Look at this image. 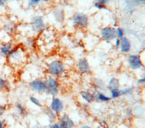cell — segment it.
<instances>
[{"label":"cell","mask_w":145,"mask_h":128,"mask_svg":"<svg viewBox=\"0 0 145 128\" xmlns=\"http://www.w3.org/2000/svg\"><path fill=\"white\" fill-rule=\"evenodd\" d=\"M48 70L50 75L59 76L64 72V66L60 61H53L48 65Z\"/></svg>","instance_id":"2"},{"label":"cell","mask_w":145,"mask_h":128,"mask_svg":"<svg viewBox=\"0 0 145 128\" xmlns=\"http://www.w3.org/2000/svg\"><path fill=\"white\" fill-rule=\"evenodd\" d=\"M116 33H117V36L118 38H122V37H123V31L122 28H118L116 30Z\"/></svg>","instance_id":"24"},{"label":"cell","mask_w":145,"mask_h":128,"mask_svg":"<svg viewBox=\"0 0 145 128\" xmlns=\"http://www.w3.org/2000/svg\"><path fill=\"white\" fill-rule=\"evenodd\" d=\"M12 50H13L12 46L10 44H5L0 48V51L1 53L4 56H8L11 53V52L12 51Z\"/></svg>","instance_id":"13"},{"label":"cell","mask_w":145,"mask_h":128,"mask_svg":"<svg viewBox=\"0 0 145 128\" xmlns=\"http://www.w3.org/2000/svg\"><path fill=\"white\" fill-rule=\"evenodd\" d=\"M54 16L57 20L61 22L64 19V13L61 10H56L54 12Z\"/></svg>","instance_id":"16"},{"label":"cell","mask_w":145,"mask_h":128,"mask_svg":"<svg viewBox=\"0 0 145 128\" xmlns=\"http://www.w3.org/2000/svg\"><path fill=\"white\" fill-rule=\"evenodd\" d=\"M110 92L112 94V97L113 98H117L122 95L121 90H119L118 89H110Z\"/></svg>","instance_id":"19"},{"label":"cell","mask_w":145,"mask_h":128,"mask_svg":"<svg viewBox=\"0 0 145 128\" xmlns=\"http://www.w3.org/2000/svg\"><path fill=\"white\" fill-rule=\"evenodd\" d=\"M14 1H22V0H14Z\"/></svg>","instance_id":"35"},{"label":"cell","mask_w":145,"mask_h":128,"mask_svg":"<svg viewBox=\"0 0 145 128\" xmlns=\"http://www.w3.org/2000/svg\"><path fill=\"white\" fill-rule=\"evenodd\" d=\"M49 128H62V127L58 123H53L50 126Z\"/></svg>","instance_id":"26"},{"label":"cell","mask_w":145,"mask_h":128,"mask_svg":"<svg viewBox=\"0 0 145 128\" xmlns=\"http://www.w3.org/2000/svg\"><path fill=\"white\" fill-rule=\"evenodd\" d=\"M40 1L41 0H30L29 3L31 6H33L36 4H38Z\"/></svg>","instance_id":"25"},{"label":"cell","mask_w":145,"mask_h":128,"mask_svg":"<svg viewBox=\"0 0 145 128\" xmlns=\"http://www.w3.org/2000/svg\"><path fill=\"white\" fill-rule=\"evenodd\" d=\"M119 86H120L119 81L117 78H113L110 80V81L109 82V84H108V87L110 89H118Z\"/></svg>","instance_id":"15"},{"label":"cell","mask_w":145,"mask_h":128,"mask_svg":"<svg viewBox=\"0 0 145 128\" xmlns=\"http://www.w3.org/2000/svg\"><path fill=\"white\" fill-rule=\"evenodd\" d=\"M29 100L31 101V103H32L34 105H35L37 106L40 107L42 106L41 103H40V101L39 100V99H37V98H36L34 96H31L29 98Z\"/></svg>","instance_id":"21"},{"label":"cell","mask_w":145,"mask_h":128,"mask_svg":"<svg viewBox=\"0 0 145 128\" xmlns=\"http://www.w3.org/2000/svg\"><path fill=\"white\" fill-rule=\"evenodd\" d=\"M95 84H96V86L99 87V88L101 89H104L105 88V85L104 84V83L100 79H96L95 81Z\"/></svg>","instance_id":"20"},{"label":"cell","mask_w":145,"mask_h":128,"mask_svg":"<svg viewBox=\"0 0 145 128\" xmlns=\"http://www.w3.org/2000/svg\"><path fill=\"white\" fill-rule=\"evenodd\" d=\"M50 108L55 113H60L63 109L62 101L58 98H54L51 103Z\"/></svg>","instance_id":"9"},{"label":"cell","mask_w":145,"mask_h":128,"mask_svg":"<svg viewBox=\"0 0 145 128\" xmlns=\"http://www.w3.org/2000/svg\"><path fill=\"white\" fill-rule=\"evenodd\" d=\"M0 128H3V124L2 121L0 120Z\"/></svg>","instance_id":"33"},{"label":"cell","mask_w":145,"mask_h":128,"mask_svg":"<svg viewBox=\"0 0 145 128\" xmlns=\"http://www.w3.org/2000/svg\"><path fill=\"white\" fill-rule=\"evenodd\" d=\"M31 25L33 31L39 32L45 28V23L43 19L40 16H36L33 17L31 20Z\"/></svg>","instance_id":"7"},{"label":"cell","mask_w":145,"mask_h":128,"mask_svg":"<svg viewBox=\"0 0 145 128\" xmlns=\"http://www.w3.org/2000/svg\"><path fill=\"white\" fill-rule=\"evenodd\" d=\"M59 125L62 128H72L74 123L72 120L67 114H64L61 117Z\"/></svg>","instance_id":"10"},{"label":"cell","mask_w":145,"mask_h":128,"mask_svg":"<svg viewBox=\"0 0 145 128\" xmlns=\"http://www.w3.org/2000/svg\"><path fill=\"white\" fill-rule=\"evenodd\" d=\"M97 97L99 99V100L102 101H108L111 99L110 97H109L108 96H105L104 94L101 93L98 94Z\"/></svg>","instance_id":"22"},{"label":"cell","mask_w":145,"mask_h":128,"mask_svg":"<svg viewBox=\"0 0 145 128\" xmlns=\"http://www.w3.org/2000/svg\"><path fill=\"white\" fill-rule=\"evenodd\" d=\"M7 0H0V6H2L6 4Z\"/></svg>","instance_id":"29"},{"label":"cell","mask_w":145,"mask_h":128,"mask_svg":"<svg viewBox=\"0 0 145 128\" xmlns=\"http://www.w3.org/2000/svg\"><path fill=\"white\" fill-rule=\"evenodd\" d=\"M136 1L142 4H145V0H136Z\"/></svg>","instance_id":"32"},{"label":"cell","mask_w":145,"mask_h":128,"mask_svg":"<svg viewBox=\"0 0 145 128\" xmlns=\"http://www.w3.org/2000/svg\"><path fill=\"white\" fill-rule=\"evenodd\" d=\"M5 111V107L3 105H0V116H1Z\"/></svg>","instance_id":"27"},{"label":"cell","mask_w":145,"mask_h":128,"mask_svg":"<svg viewBox=\"0 0 145 128\" xmlns=\"http://www.w3.org/2000/svg\"><path fill=\"white\" fill-rule=\"evenodd\" d=\"M79 128H90V127L89 126H81V127H80Z\"/></svg>","instance_id":"34"},{"label":"cell","mask_w":145,"mask_h":128,"mask_svg":"<svg viewBox=\"0 0 145 128\" xmlns=\"http://www.w3.org/2000/svg\"><path fill=\"white\" fill-rule=\"evenodd\" d=\"M78 68L82 73H88L90 71L89 63L86 58H83L79 60L78 63Z\"/></svg>","instance_id":"11"},{"label":"cell","mask_w":145,"mask_h":128,"mask_svg":"<svg viewBox=\"0 0 145 128\" xmlns=\"http://www.w3.org/2000/svg\"><path fill=\"white\" fill-rule=\"evenodd\" d=\"M10 61L15 65H19L23 62L25 59V54L24 52L20 49L18 48L12 50L11 53L8 56Z\"/></svg>","instance_id":"1"},{"label":"cell","mask_w":145,"mask_h":128,"mask_svg":"<svg viewBox=\"0 0 145 128\" xmlns=\"http://www.w3.org/2000/svg\"><path fill=\"white\" fill-rule=\"evenodd\" d=\"M120 40L117 39L116 40V41H115V46L117 48L120 46Z\"/></svg>","instance_id":"28"},{"label":"cell","mask_w":145,"mask_h":128,"mask_svg":"<svg viewBox=\"0 0 145 128\" xmlns=\"http://www.w3.org/2000/svg\"><path fill=\"white\" fill-rule=\"evenodd\" d=\"M128 62L130 67L133 70L138 69L142 66V61L138 55H130L128 57Z\"/></svg>","instance_id":"8"},{"label":"cell","mask_w":145,"mask_h":128,"mask_svg":"<svg viewBox=\"0 0 145 128\" xmlns=\"http://www.w3.org/2000/svg\"><path fill=\"white\" fill-rule=\"evenodd\" d=\"M101 36L103 39L106 41L114 40L116 36V30L112 27H105L101 30Z\"/></svg>","instance_id":"5"},{"label":"cell","mask_w":145,"mask_h":128,"mask_svg":"<svg viewBox=\"0 0 145 128\" xmlns=\"http://www.w3.org/2000/svg\"><path fill=\"white\" fill-rule=\"evenodd\" d=\"M81 95L83 98V99H84L87 102H88V103L93 101L95 98L93 94L91 93L88 91H82L81 92Z\"/></svg>","instance_id":"14"},{"label":"cell","mask_w":145,"mask_h":128,"mask_svg":"<svg viewBox=\"0 0 145 128\" xmlns=\"http://www.w3.org/2000/svg\"><path fill=\"white\" fill-rule=\"evenodd\" d=\"M138 82L140 83H142V84L145 83V76H144L143 78L140 79L138 80Z\"/></svg>","instance_id":"30"},{"label":"cell","mask_w":145,"mask_h":128,"mask_svg":"<svg viewBox=\"0 0 145 128\" xmlns=\"http://www.w3.org/2000/svg\"><path fill=\"white\" fill-rule=\"evenodd\" d=\"M29 86L31 89L35 92L43 93L46 92V84L45 82L43 80L39 79L32 80L30 82Z\"/></svg>","instance_id":"4"},{"label":"cell","mask_w":145,"mask_h":128,"mask_svg":"<svg viewBox=\"0 0 145 128\" xmlns=\"http://www.w3.org/2000/svg\"><path fill=\"white\" fill-rule=\"evenodd\" d=\"M72 21L75 25L80 28H84L88 24V18L82 12H76L72 16Z\"/></svg>","instance_id":"3"},{"label":"cell","mask_w":145,"mask_h":128,"mask_svg":"<svg viewBox=\"0 0 145 128\" xmlns=\"http://www.w3.org/2000/svg\"><path fill=\"white\" fill-rule=\"evenodd\" d=\"M31 128H44L41 126L38 125H35L31 127Z\"/></svg>","instance_id":"31"},{"label":"cell","mask_w":145,"mask_h":128,"mask_svg":"<svg viewBox=\"0 0 145 128\" xmlns=\"http://www.w3.org/2000/svg\"><path fill=\"white\" fill-rule=\"evenodd\" d=\"M46 84V92L52 96H55L58 93V84L57 80L52 77L48 78L45 81Z\"/></svg>","instance_id":"6"},{"label":"cell","mask_w":145,"mask_h":128,"mask_svg":"<svg viewBox=\"0 0 145 128\" xmlns=\"http://www.w3.org/2000/svg\"><path fill=\"white\" fill-rule=\"evenodd\" d=\"M6 86H7V83L6 80L0 76V90L5 89Z\"/></svg>","instance_id":"23"},{"label":"cell","mask_w":145,"mask_h":128,"mask_svg":"<svg viewBox=\"0 0 145 128\" xmlns=\"http://www.w3.org/2000/svg\"><path fill=\"white\" fill-rule=\"evenodd\" d=\"M120 48L123 53H127L131 49V43L130 40L126 37H122L120 39Z\"/></svg>","instance_id":"12"},{"label":"cell","mask_w":145,"mask_h":128,"mask_svg":"<svg viewBox=\"0 0 145 128\" xmlns=\"http://www.w3.org/2000/svg\"><path fill=\"white\" fill-rule=\"evenodd\" d=\"M16 109L18 110V111L19 112V113L22 115V116H27V112L25 110V109L24 108V107L20 104H17L16 105Z\"/></svg>","instance_id":"18"},{"label":"cell","mask_w":145,"mask_h":128,"mask_svg":"<svg viewBox=\"0 0 145 128\" xmlns=\"http://www.w3.org/2000/svg\"><path fill=\"white\" fill-rule=\"evenodd\" d=\"M95 6L98 8H105V5L107 4L109 0H95Z\"/></svg>","instance_id":"17"}]
</instances>
